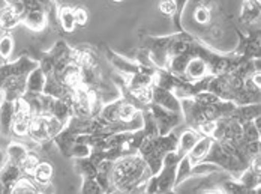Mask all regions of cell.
Returning a JSON list of instances; mask_svg holds the SVG:
<instances>
[{
    "label": "cell",
    "mask_w": 261,
    "mask_h": 194,
    "mask_svg": "<svg viewBox=\"0 0 261 194\" xmlns=\"http://www.w3.org/2000/svg\"><path fill=\"white\" fill-rule=\"evenodd\" d=\"M152 172L147 163L138 155L122 157L113 163L111 168V191L119 193H143L144 185L150 179Z\"/></svg>",
    "instance_id": "obj_1"
},
{
    "label": "cell",
    "mask_w": 261,
    "mask_h": 194,
    "mask_svg": "<svg viewBox=\"0 0 261 194\" xmlns=\"http://www.w3.org/2000/svg\"><path fill=\"white\" fill-rule=\"evenodd\" d=\"M180 101H182L183 120L188 127L194 130L204 122L230 116L236 109V104L233 101H224V100L215 104H207V106L198 104L192 98H183Z\"/></svg>",
    "instance_id": "obj_2"
},
{
    "label": "cell",
    "mask_w": 261,
    "mask_h": 194,
    "mask_svg": "<svg viewBox=\"0 0 261 194\" xmlns=\"http://www.w3.org/2000/svg\"><path fill=\"white\" fill-rule=\"evenodd\" d=\"M177 139H179V131L177 128L167 133V134H159L152 137H143L141 144L138 148V155L147 163L152 175H156L161 170L164 157L176 151L177 148Z\"/></svg>",
    "instance_id": "obj_3"
},
{
    "label": "cell",
    "mask_w": 261,
    "mask_h": 194,
    "mask_svg": "<svg viewBox=\"0 0 261 194\" xmlns=\"http://www.w3.org/2000/svg\"><path fill=\"white\" fill-rule=\"evenodd\" d=\"M71 98H72L74 114L79 117L92 119V117L98 116V113L102 107L98 89L89 87L86 84H81L75 90H72Z\"/></svg>",
    "instance_id": "obj_4"
},
{
    "label": "cell",
    "mask_w": 261,
    "mask_h": 194,
    "mask_svg": "<svg viewBox=\"0 0 261 194\" xmlns=\"http://www.w3.org/2000/svg\"><path fill=\"white\" fill-rule=\"evenodd\" d=\"M63 127H65L63 124H60L57 119H54L50 114H35L30 119L27 136L32 139V141H35L41 146H48L53 143L54 136Z\"/></svg>",
    "instance_id": "obj_5"
},
{
    "label": "cell",
    "mask_w": 261,
    "mask_h": 194,
    "mask_svg": "<svg viewBox=\"0 0 261 194\" xmlns=\"http://www.w3.org/2000/svg\"><path fill=\"white\" fill-rule=\"evenodd\" d=\"M171 39H173V35H167V36H149V35H146L143 38L141 48L149 55L152 63L156 68H167L168 48H170Z\"/></svg>",
    "instance_id": "obj_6"
},
{
    "label": "cell",
    "mask_w": 261,
    "mask_h": 194,
    "mask_svg": "<svg viewBox=\"0 0 261 194\" xmlns=\"http://www.w3.org/2000/svg\"><path fill=\"white\" fill-rule=\"evenodd\" d=\"M203 161L213 163V164L219 166L224 172H228L230 176H233L236 179H237L239 175L246 168V167L243 166L236 157H233L231 154H228V152H227L218 141H215V140H213L209 152H207V155L204 157Z\"/></svg>",
    "instance_id": "obj_7"
},
{
    "label": "cell",
    "mask_w": 261,
    "mask_h": 194,
    "mask_svg": "<svg viewBox=\"0 0 261 194\" xmlns=\"http://www.w3.org/2000/svg\"><path fill=\"white\" fill-rule=\"evenodd\" d=\"M179 161H180V157L177 155L176 151H171L164 157L161 170L155 175L158 182L156 193H174L176 168H177Z\"/></svg>",
    "instance_id": "obj_8"
},
{
    "label": "cell",
    "mask_w": 261,
    "mask_h": 194,
    "mask_svg": "<svg viewBox=\"0 0 261 194\" xmlns=\"http://www.w3.org/2000/svg\"><path fill=\"white\" fill-rule=\"evenodd\" d=\"M23 5L21 25L32 32H41L48 26V15L36 0H20Z\"/></svg>",
    "instance_id": "obj_9"
},
{
    "label": "cell",
    "mask_w": 261,
    "mask_h": 194,
    "mask_svg": "<svg viewBox=\"0 0 261 194\" xmlns=\"http://www.w3.org/2000/svg\"><path fill=\"white\" fill-rule=\"evenodd\" d=\"M68 57H72V47H69L63 39H60L53 45L50 52H39V57L36 60H38L39 68L45 74H51L54 66L60 60L68 59Z\"/></svg>",
    "instance_id": "obj_10"
},
{
    "label": "cell",
    "mask_w": 261,
    "mask_h": 194,
    "mask_svg": "<svg viewBox=\"0 0 261 194\" xmlns=\"http://www.w3.org/2000/svg\"><path fill=\"white\" fill-rule=\"evenodd\" d=\"M147 109L150 110L155 122H156L159 134H167V133L176 130L183 122V113H177V111L164 109V107H161L156 103L147 104Z\"/></svg>",
    "instance_id": "obj_11"
},
{
    "label": "cell",
    "mask_w": 261,
    "mask_h": 194,
    "mask_svg": "<svg viewBox=\"0 0 261 194\" xmlns=\"http://www.w3.org/2000/svg\"><path fill=\"white\" fill-rule=\"evenodd\" d=\"M36 66H38V60L26 55L20 56L17 60H12V62L8 60L3 65H0V84L11 77L29 76V72L35 69Z\"/></svg>",
    "instance_id": "obj_12"
},
{
    "label": "cell",
    "mask_w": 261,
    "mask_h": 194,
    "mask_svg": "<svg viewBox=\"0 0 261 194\" xmlns=\"http://www.w3.org/2000/svg\"><path fill=\"white\" fill-rule=\"evenodd\" d=\"M236 32H237V36H239V44H237L236 50L233 52V55L240 56L243 59H257V57H260V26L255 28V32L251 30V33L248 36L243 35L239 29Z\"/></svg>",
    "instance_id": "obj_13"
},
{
    "label": "cell",
    "mask_w": 261,
    "mask_h": 194,
    "mask_svg": "<svg viewBox=\"0 0 261 194\" xmlns=\"http://www.w3.org/2000/svg\"><path fill=\"white\" fill-rule=\"evenodd\" d=\"M104 52L107 59L113 65V68L120 74V77L123 80L130 77V76H134V74H137V72H140V71H143L147 66V65H143V63H140L137 60H130V59L125 57V56L119 55V53H116L114 50H111L108 47H105Z\"/></svg>",
    "instance_id": "obj_14"
},
{
    "label": "cell",
    "mask_w": 261,
    "mask_h": 194,
    "mask_svg": "<svg viewBox=\"0 0 261 194\" xmlns=\"http://www.w3.org/2000/svg\"><path fill=\"white\" fill-rule=\"evenodd\" d=\"M32 110L26 100L21 96L14 101V120H12V134L18 137L27 136L29 124L32 119Z\"/></svg>",
    "instance_id": "obj_15"
},
{
    "label": "cell",
    "mask_w": 261,
    "mask_h": 194,
    "mask_svg": "<svg viewBox=\"0 0 261 194\" xmlns=\"http://www.w3.org/2000/svg\"><path fill=\"white\" fill-rule=\"evenodd\" d=\"M21 15H23V5L20 0L12 3H5V6L0 8V25L5 32H9L18 25H21Z\"/></svg>",
    "instance_id": "obj_16"
},
{
    "label": "cell",
    "mask_w": 261,
    "mask_h": 194,
    "mask_svg": "<svg viewBox=\"0 0 261 194\" xmlns=\"http://www.w3.org/2000/svg\"><path fill=\"white\" fill-rule=\"evenodd\" d=\"M56 80H59L60 83L63 84L69 92L75 90L77 87H80L83 83V72H81V68H80L79 63H75L74 60L68 62L63 69L59 72L57 77H54Z\"/></svg>",
    "instance_id": "obj_17"
},
{
    "label": "cell",
    "mask_w": 261,
    "mask_h": 194,
    "mask_svg": "<svg viewBox=\"0 0 261 194\" xmlns=\"http://www.w3.org/2000/svg\"><path fill=\"white\" fill-rule=\"evenodd\" d=\"M152 103H156L164 109L182 113V101L171 90L164 89L156 84L152 86Z\"/></svg>",
    "instance_id": "obj_18"
},
{
    "label": "cell",
    "mask_w": 261,
    "mask_h": 194,
    "mask_svg": "<svg viewBox=\"0 0 261 194\" xmlns=\"http://www.w3.org/2000/svg\"><path fill=\"white\" fill-rule=\"evenodd\" d=\"M21 175H24V173L21 172V168L17 163H12V161L6 160L0 166V181H2L5 193H11V188L20 179Z\"/></svg>",
    "instance_id": "obj_19"
},
{
    "label": "cell",
    "mask_w": 261,
    "mask_h": 194,
    "mask_svg": "<svg viewBox=\"0 0 261 194\" xmlns=\"http://www.w3.org/2000/svg\"><path fill=\"white\" fill-rule=\"evenodd\" d=\"M206 76H209V68L206 65V62L200 57H192L188 62L180 79L186 80V82H197V80L204 79Z\"/></svg>",
    "instance_id": "obj_20"
},
{
    "label": "cell",
    "mask_w": 261,
    "mask_h": 194,
    "mask_svg": "<svg viewBox=\"0 0 261 194\" xmlns=\"http://www.w3.org/2000/svg\"><path fill=\"white\" fill-rule=\"evenodd\" d=\"M14 120V101L2 98L0 101V136L9 137L12 134Z\"/></svg>",
    "instance_id": "obj_21"
},
{
    "label": "cell",
    "mask_w": 261,
    "mask_h": 194,
    "mask_svg": "<svg viewBox=\"0 0 261 194\" xmlns=\"http://www.w3.org/2000/svg\"><path fill=\"white\" fill-rule=\"evenodd\" d=\"M201 137V134L197 131V130H194V128H191V127H188L186 130H183L182 133H179V139H177V148H176V152H177V155L182 158L185 155H188V152L192 149V146L197 143V140Z\"/></svg>",
    "instance_id": "obj_22"
},
{
    "label": "cell",
    "mask_w": 261,
    "mask_h": 194,
    "mask_svg": "<svg viewBox=\"0 0 261 194\" xmlns=\"http://www.w3.org/2000/svg\"><path fill=\"white\" fill-rule=\"evenodd\" d=\"M212 143H213V139L209 137V136H201L200 139L197 140V143H195V144L192 146V149L188 152V158H189V161H191L192 166L204 160V157H206L207 152H209Z\"/></svg>",
    "instance_id": "obj_23"
},
{
    "label": "cell",
    "mask_w": 261,
    "mask_h": 194,
    "mask_svg": "<svg viewBox=\"0 0 261 194\" xmlns=\"http://www.w3.org/2000/svg\"><path fill=\"white\" fill-rule=\"evenodd\" d=\"M45 72L39 68V65L29 72L26 79V92L24 93H42L45 86Z\"/></svg>",
    "instance_id": "obj_24"
},
{
    "label": "cell",
    "mask_w": 261,
    "mask_h": 194,
    "mask_svg": "<svg viewBox=\"0 0 261 194\" xmlns=\"http://www.w3.org/2000/svg\"><path fill=\"white\" fill-rule=\"evenodd\" d=\"M260 103L242 104V106H236V109L230 114V117L236 119L239 124H245V122L252 120L254 117L260 116Z\"/></svg>",
    "instance_id": "obj_25"
},
{
    "label": "cell",
    "mask_w": 261,
    "mask_h": 194,
    "mask_svg": "<svg viewBox=\"0 0 261 194\" xmlns=\"http://www.w3.org/2000/svg\"><path fill=\"white\" fill-rule=\"evenodd\" d=\"M260 12V5H255V3H252L249 0H245L243 2V8H242V14H240V23L243 26H254V23L258 25Z\"/></svg>",
    "instance_id": "obj_26"
},
{
    "label": "cell",
    "mask_w": 261,
    "mask_h": 194,
    "mask_svg": "<svg viewBox=\"0 0 261 194\" xmlns=\"http://www.w3.org/2000/svg\"><path fill=\"white\" fill-rule=\"evenodd\" d=\"M53 173H54V168H53V166L48 161H39L36 168H35V172H33V175H32V178L35 179V182L42 190H45L50 185Z\"/></svg>",
    "instance_id": "obj_27"
},
{
    "label": "cell",
    "mask_w": 261,
    "mask_h": 194,
    "mask_svg": "<svg viewBox=\"0 0 261 194\" xmlns=\"http://www.w3.org/2000/svg\"><path fill=\"white\" fill-rule=\"evenodd\" d=\"M57 21L60 28L66 33H72L77 29L75 17H74V8L72 6H59L57 9Z\"/></svg>",
    "instance_id": "obj_28"
},
{
    "label": "cell",
    "mask_w": 261,
    "mask_h": 194,
    "mask_svg": "<svg viewBox=\"0 0 261 194\" xmlns=\"http://www.w3.org/2000/svg\"><path fill=\"white\" fill-rule=\"evenodd\" d=\"M111 168H113V161H108L104 160L98 164V170H96V182L99 184V187L102 188L104 193L111 191V182H110V178H111Z\"/></svg>",
    "instance_id": "obj_29"
},
{
    "label": "cell",
    "mask_w": 261,
    "mask_h": 194,
    "mask_svg": "<svg viewBox=\"0 0 261 194\" xmlns=\"http://www.w3.org/2000/svg\"><path fill=\"white\" fill-rule=\"evenodd\" d=\"M44 191L32 176L29 175H21L20 179L14 184V187L11 188V193L21 194V193H41Z\"/></svg>",
    "instance_id": "obj_30"
},
{
    "label": "cell",
    "mask_w": 261,
    "mask_h": 194,
    "mask_svg": "<svg viewBox=\"0 0 261 194\" xmlns=\"http://www.w3.org/2000/svg\"><path fill=\"white\" fill-rule=\"evenodd\" d=\"M123 101H125V98L120 95L114 101L102 106L99 113H98V116L101 119H104L105 122H116V120H119V110H120V106L123 104Z\"/></svg>",
    "instance_id": "obj_31"
},
{
    "label": "cell",
    "mask_w": 261,
    "mask_h": 194,
    "mask_svg": "<svg viewBox=\"0 0 261 194\" xmlns=\"http://www.w3.org/2000/svg\"><path fill=\"white\" fill-rule=\"evenodd\" d=\"M75 163H74V167L77 170V173L81 175L83 179H90L96 176V170H98V166L92 161L90 157H86V158H74Z\"/></svg>",
    "instance_id": "obj_32"
},
{
    "label": "cell",
    "mask_w": 261,
    "mask_h": 194,
    "mask_svg": "<svg viewBox=\"0 0 261 194\" xmlns=\"http://www.w3.org/2000/svg\"><path fill=\"white\" fill-rule=\"evenodd\" d=\"M27 146L20 143V141H11L5 151V155H6V160L12 161V163H20L23 160V157L27 154Z\"/></svg>",
    "instance_id": "obj_33"
},
{
    "label": "cell",
    "mask_w": 261,
    "mask_h": 194,
    "mask_svg": "<svg viewBox=\"0 0 261 194\" xmlns=\"http://www.w3.org/2000/svg\"><path fill=\"white\" fill-rule=\"evenodd\" d=\"M39 161H41V160H39V157H38V154H36V152H33V151H27V154L23 157V160L18 163V166H20L21 172H23L24 175L32 176Z\"/></svg>",
    "instance_id": "obj_34"
},
{
    "label": "cell",
    "mask_w": 261,
    "mask_h": 194,
    "mask_svg": "<svg viewBox=\"0 0 261 194\" xmlns=\"http://www.w3.org/2000/svg\"><path fill=\"white\" fill-rule=\"evenodd\" d=\"M14 52V38L9 32H5L0 36V59L8 62Z\"/></svg>",
    "instance_id": "obj_35"
},
{
    "label": "cell",
    "mask_w": 261,
    "mask_h": 194,
    "mask_svg": "<svg viewBox=\"0 0 261 194\" xmlns=\"http://www.w3.org/2000/svg\"><path fill=\"white\" fill-rule=\"evenodd\" d=\"M47 12L48 15V25H51L53 28H56L59 25L57 21V9H59V5L56 0H36Z\"/></svg>",
    "instance_id": "obj_36"
},
{
    "label": "cell",
    "mask_w": 261,
    "mask_h": 194,
    "mask_svg": "<svg viewBox=\"0 0 261 194\" xmlns=\"http://www.w3.org/2000/svg\"><path fill=\"white\" fill-rule=\"evenodd\" d=\"M210 17H212V11H210V6L207 3H200L195 9V14H194V20L197 25L200 26H206L210 21Z\"/></svg>",
    "instance_id": "obj_37"
},
{
    "label": "cell",
    "mask_w": 261,
    "mask_h": 194,
    "mask_svg": "<svg viewBox=\"0 0 261 194\" xmlns=\"http://www.w3.org/2000/svg\"><path fill=\"white\" fill-rule=\"evenodd\" d=\"M189 0H174L176 3V11L173 14V23H174V28H176V32H185V28L182 25V17L183 12H185V8L188 5Z\"/></svg>",
    "instance_id": "obj_38"
},
{
    "label": "cell",
    "mask_w": 261,
    "mask_h": 194,
    "mask_svg": "<svg viewBox=\"0 0 261 194\" xmlns=\"http://www.w3.org/2000/svg\"><path fill=\"white\" fill-rule=\"evenodd\" d=\"M92 152V148L84 143H74L71 149V158H86Z\"/></svg>",
    "instance_id": "obj_39"
},
{
    "label": "cell",
    "mask_w": 261,
    "mask_h": 194,
    "mask_svg": "<svg viewBox=\"0 0 261 194\" xmlns=\"http://www.w3.org/2000/svg\"><path fill=\"white\" fill-rule=\"evenodd\" d=\"M81 193H104V191L99 187V184L96 182V179L90 178V179H83Z\"/></svg>",
    "instance_id": "obj_40"
},
{
    "label": "cell",
    "mask_w": 261,
    "mask_h": 194,
    "mask_svg": "<svg viewBox=\"0 0 261 194\" xmlns=\"http://www.w3.org/2000/svg\"><path fill=\"white\" fill-rule=\"evenodd\" d=\"M74 17H75V23H77V26H86L87 25V21H89V12H87V9L86 8H83V6H77V8H74Z\"/></svg>",
    "instance_id": "obj_41"
},
{
    "label": "cell",
    "mask_w": 261,
    "mask_h": 194,
    "mask_svg": "<svg viewBox=\"0 0 261 194\" xmlns=\"http://www.w3.org/2000/svg\"><path fill=\"white\" fill-rule=\"evenodd\" d=\"M159 11L167 15V17H173L174 11H176V3L174 0H161L159 2Z\"/></svg>",
    "instance_id": "obj_42"
},
{
    "label": "cell",
    "mask_w": 261,
    "mask_h": 194,
    "mask_svg": "<svg viewBox=\"0 0 261 194\" xmlns=\"http://www.w3.org/2000/svg\"><path fill=\"white\" fill-rule=\"evenodd\" d=\"M6 161V155H5V151L3 149H0V166L3 164Z\"/></svg>",
    "instance_id": "obj_43"
},
{
    "label": "cell",
    "mask_w": 261,
    "mask_h": 194,
    "mask_svg": "<svg viewBox=\"0 0 261 194\" xmlns=\"http://www.w3.org/2000/svg\"><path fill=\"white\" fill-rule=\"evenodd\" d=\"M0 193H5V190H3V185H2V181H0Z\"/></svg>",
    "instance_id": "obj_44"
},
{
    "label": "cell",
    "mask_w": 261,
    "mask_h": 194,
    "mask_svg": "<svg viewBox=\"0 0 261 194\" xmlns=\"http://www.w3.org/2000/svg\"><path fill=\"white\" fill-rule=\"evenodd\" d=\"M5 3H12V2H17V0H3Z\"/></svg>",
    "instance_id": "obj_45"
},
{
    "label": "cell",
    "mask_w": 261,
    "mask_h": 194,
    "mask_svg": "<svg viewBox=\"0 0 261 194\" xmlns=\"http://www.w3.org/2000/svg\"><path fill=\"white\" fill-rule=\"evenodd\" d=\"M113 2H116V3H120V2H123V0H113Z\"/></svg>",
    "instance_id": "obj_46"
},
{
    "label": "cell",
    "mask_w": 261,
    "mask_h": 194,
    "mask_svg": "<svg viewBox=\"0 0 261 194\" xmlns=\"http://www.w3.org/2000/svg\"><path fill=\"white\" fill-rule=\"evenodd\" d=\"M0 29H2V25H0Z\"/></svg>",
    "instance_id": "obj_47"
}]
</instances>
